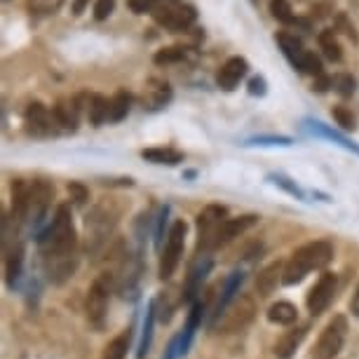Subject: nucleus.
I'll return each mask as SVG.
<instances>
[{"mask_svg": "<svg viewBox=\"0 0 359 359\" xmlns=\"http://www.w3.org/2000/svg\"><path fill=\"white\" fill-rule=\"evenodd\" d=\"M40 256L49 282L64 284L78 268V235L68 204H59L52 221L38 237Z\"/></svg>", "mask_w": 359, "mask_h": 359, "instance_id": "f257e3e1", "label": "nucleus"}, {"mask_svg": "<svg viewBox=\"0 0 359 359\" xmlns=\"http://www.w3.org/2000/svg\"><path fill=\"white\" fill-rule=\"evenodd\" d=\"M333 258V247L326 240H315V242L303 244L301 249L292 253V258L284 265V284L294 287L306 280L312 270H322L331 263Z\"/></svg>", "mask_w": 359, "mask_h": 359, "instance_id": "f03ea898", "label": "nucleus"}, {"mask_svg": "<svg viewBox=\"0 0 359 359\" xmlns=\"http://www.w3.org/2000/svg\"><path fill=\"white\" fill-rule=\"evenodd\" d=\"M228 221V209L221 204H209L197 216V251H214L219 249V237Z\"/></svg>", "mask_w": 359, "mask_h": 359, "instance_id": "7ed1b4c3", "label": "nucleus"}, {"mask_svg": "<svg viewBox=\"0 0 359 359\" xmlns=\"http://www.w3.org/2000/svg\"><path fill=\"white\" fill-rule=\"evenodd\" d=\"M183 247H185V224L183 221H174L167 233V242L160 251V280H169L176 272L178 263L183 256Z\"/></svg>", "mask_w": 359, "mask_h": 359, "instance_id": "20e7f679", "label": "nucleus"}, {"mask_svg": "<svg viewBox=\"0 0 359 359\" xmlns=\"http://www.w3.org/2000/svg\"><path fill=\"white\" fill-rule=\"evenodd\" d=\"M151 17L158 26L172 31V33H181V31H188L197 22V10L193 8V5L181 3V0H178V3L162 5V8L153 12Z\"/></svg>", "mask_w": 359, "mask_h": 359, "instance_id": "39448f33", "label": "nucleus"}, {"mask_svg": "<svg viewBox=\"0 0 359 359\" xmlns=\"http://www.w3.org/2000/svg\"><path fill=\"white\" fill-rule=\"evenodd\" d=\"M345 338H348V319L343 315H336L322 331L317 345L312 350V359H336L338 352L343 350Z\"/></svg>", "mask_w": 359, "mask_h": 359, "instance_id": "423d86ee", "label": "nucleus"}, {"mask_svg": "<svg viewBox=\"0 0 359 359\" xmlns=\"http://www.w3.org/2000/svg\"><path fill=\"white\" fill-rule=\"evenodd\" d=\"M108 299H110V280L103 275L92 284L87 292V299H85V312H87L90 324L94 326L97 331H101L103 326H106Z\"/></svg>", "mask_w": 359, "mask_h": 359, "instance_id": "0eeeda50", "label": "nucleus"}, {"mask_svg": "<svg viewBox=\"0 0 359 359\" xmlns=\"http://www.w3.org/2000/svg\"><path fill=\"white\" fill-rule=\"evenodd\" d=\"M253 315H256V303H253V299L251 296H240L228 308V312H224V317L214 319V329H221L224 333L242 331L251 324Z\"/></svg>", "mask_w": 359, "mask_h": 359, "instance_id": "6e6552de", "label": "nucleus"}, {"mask_svg": "<svg viewBox=\"0 0 359 359\" xmlns=\"http://www.w3.org/2000/svg\"><path fill=\"white\" fill-rule=\"evenodd\" d=\"M24 122H26V132L38 139H47V136H57L61 129L54 120V110H49L45 103L33 101L24 110Z\"/></svg>", "mask_w": 359, "mask_h": 359, "instance_id": "1a4fd4ad", "label": "nucleus"}, {"mask_svg": "<svg viewBox=\"0 0 359 359\" xmlns=\"http://www.w3.org/2000/svg\"><path fill=\"white\" fill-rule=\"evenodd\" d=\"M85 228H87V251L94 253L108 242V235H113L115 219L103 207H97L85 221Z\"/></svg>", "mask_w": 359, "mask_h": 359, "instance_id": "9d476101", "label": "nucleus"}, {"mask_svg": "<svg viewBox=\"0 0 359 359\" xmlns=\"http://www.w3.org/2000/svg\"><path fill=\"white\" fill-rule=\"evenodd\" d=\"M90 103V97L87 94H78V97H71V99H61V101L54 106V120L61 132H76L78 125H80V113L83 108H87Z\"/></svg>", "mask_w": 359, "mask_h": 359, "instance_id": "9b49d317", "label": "nucleus"}, {"mask_svg": "<svg viewBox=\"0 0 359 359\" xmlns=\"http://www.w3.org/2000/svg\"><path fill=\"white\" fill-rule=\"evenodd\" d=\"M336 289H338V280L333 272H324V275L319 277L317 282H315V287L310 289V294H308V310H310V315H322L326 310V308L331 306L333 296H336Z\"/></svg>", "mask_w": 359, "mask_h": 359, "instance_id": "f8f14e48", "label": "nucleus"}, {"mask_svg": "<svg viewBox=\"0 0 359 359\" xmlns=\"http://www.w3.org/2000/svg\"><path fill=\"white\" fill-rule=\"evenodd\" d=\"M247 73H249V61L244 57H231L216 73V85L224 92H233L244 80Z\"/></svg>", "mask_w": 359, "mask_h": 359, "instance_id": "ddd939ff", "label": "nucleus"}, {"mask_svg": "<svg viewBox=\"0 0 359 359\" xmlns=\"http://www.w3.org/2000/svg\"><path fill=\"white\" fill-rule=\"evenodd\" d=\"M52 197H54V188L47 181L38 178V181L31 183V209H28V219H33V224L42 221V216H45L47 209H49V202H52Z\"/></svg>", "mask_w": 359, "mask_h": 359, "instance_id": "4468645a", "label": "nucleus"}, {"mask_svg": "<svg viewBox=\"0 0 359 359\" xmlns=\"http://www.w3.org/2000/svg\"><path fill=\"white\" fill-rule=\"evenodd\" d=\"M277 45H280L284 59L292 64L296 71H301V64L303 59H306V54L310 52V49H306V45L301 42V38H296L294 33H287V31H280V33L275 35Z\"/></svg>", "mask_w": 359, "mask_h": 359, "instance_id": "2eb2a0df", "label": "nucleus"}, {"mask_svg": "<svg viewBox=\"0 0 359 359\" xmlns=\"http://www.w3.org/2000/svg\"><path fill=\"white\" fill-rule=\"evenodd\" d=\"M280 284H284V265L280 261L265 265L256 275V292L258 296H270Z\"/></svg>", "mask_w": 359, "mask_h": 359, "instance_id": "dca6fc26", "label": "nucleus"}, {"mask_svg": "<svg viewBox=\"0 0 359 359\" xmlns=\"http://www.w3.org/2000/svg\"><path fill=\"white\" fill-rule=\"evenodd\" d=\"M258 216L253 214H247V216H237V219H228L224 231H221V237H219V247H226L228 242H233L235 237H240L244 231H249L251 226H256Z\"/></svg>", "mask_w": 359, "mask_h": 359, "instance_id": "f3484780", "label": "nucleus"}, {"mask_svg": "<svg viewBox=\"0 0 359 359\" xmlns=\"http://www.w3.org/2000/svg\"><path fill=\"white\" fill-rule=\"evenodd\" d=\"M141 158L153 165H167V167H174L178 162H183L181 151H176V148H165V146L146 148V151H141Z\"/></svg>", "mask_w": 359, "mask_h": 359, "instance_id": "a211bd4d", "label": "nucleus"}, {"mask_svg": "<svg viewBox=\"0 0 359 359\" xmlns=\"http://www.w3.org/2000/svg\"><path fill=\"white\" fill-rule=\"evenodd\" d=\"M296 319H299V310L289 301H277L268 308V322L277 326H292Z\"/></svg>", "mask_w": 359, "mask_h": 359, "instance_id": "6ab92c4d", "label": "nucleus"}, {"mask_svg": "<svg viewBox=\"0 0 359 359\" xmlns=\"http://www.w3.org/2000/svg\"><path fill=\"white\" fill-rule=\"evenodd\" d=\"M306 125H308V129H310L312 134H317V136H324V139L333 141V144L343 146L345 151H352V153H357V156H359V146H357V144H352L350 139H345V136H343V134H338L336 129L326 127L324 122H319V120H306Z\"/></svg>", "mask_w": 359, "mask_h": 359, "instance_id": "aec40b11", "label": "nucleus"}, {"mask_svg": "<svg viewBox=\"0 0 359 359\" xmlns=\"http://www.w3.org/2000/svg\"><path fill=\"white\" fill-rule=\"evenodd\" d=\"M110 115V99L101 97V94H90V103H87V117L94 127H101L103 122H108Z\"/></svg>", "mask_w": 359, "mask_h": 359, "instance_id": "412c9836", "label": "nucleus"}, {"mask_svg": "<svg viewBox=\"0 0 359 359\" xmlns=\"http://www.w3.org/2000/svg\"><path fill=\"white\" fill-rule=\"evenodd\" d=\"M306 331H308V326H301V329H292V331L284 333V336L277 340V345H275V355L280 359L292 357L294 350L301 345V340L306 338Z\"/></svg>", "mask_w": 359, "mask_h": 359, "instance_id": "4be33fe9", "label": "nucleus"}, {"mask_svg": "<svg viewBox=\"0 0 359 359\" xmlns=\"http://www.w3.org/2000/svg\"><path fill=\"white\" fill-rule=\"evenodd\" d=\"M134 106V97L129 92L120 90L117 94L110 97V115H108V122H120L125 120L129 115V110Z\"/></svg>", "mask_w": 359, "mask_h": 359, "instance_id": "5701e85b", "label": "nucleus"}, {"mask_svg": "<svg viewBox=\"0 0 359 359\" xmlns=\"http://www.w3.org/2000/svg\"><path fill=\"white\" fill-rule=\"evenodd\" d=\"M270 15L275 17L280 24H287V26H306L308 28V22H301L299 17L294 15V8L289 0H270Z\"/></svg>", "mask_w": 359, "mask_h": 359, "instance_id": "b1692460", "label": "nucleus"}, {"mask_svg": "<svg viewBox=\"0 0 359 359\" xmlns=\"http://www.w3.org/2000/svg\"><path fill=\"white\" fill-rule=\"evenodd\" d=\"M319 47L322 52H324V57L329 61H340L343 59V47H340V42L336 38V31L326 28L319 33Z\"/></svg>", "mask_w": 359, "mask_h": 359, "instance_id": "393cba45", "label": "nucleus"}, {"mask_svg": "<svg viewBox=\"0 0 359 359\" xmlns=\"http://www.w3.org/2000/svg\"><path fill=\"white\" fill-rule=\"evenodd\" d=\"M156 87H148V99H146V106L148 108H162L169 103L172 99V87L162 80H153Z\"/></svg>", "mask_w": 359, "mask_h": 359, "instance_id": "a878e982", "label": "nucleus"}, {"mask_svg": "<svg viewBox=\"0 0 359 359\" xmlns=\"http://www.w3.org/2000/svg\"><path fill=\"white\" fill-rule=\"evenodd\" d=\"M190 57L188 47H165V49H158L156 57H153V61H156L158 66H172V64H181V61H185Z\"/></svg>", "mask_w": 359, "mask_h": 359, "instance_id": "bb28decb", "label": "nucleus"}, {"mask_svg": "<svg viewBox=\"0 0 359 359\" xmlns=\"http://www.w3.org/2000/svg\"><path fill=\"white\" fill-rule=\"evenodd\" d=\"M61 5H64V0H26V10L31 17H52L57 15L61 10Z\"/></svg>", "mask_w": 359, "mask_h": 359, "instance_id": "cd10ccee", "label": "nucleus"}, {"mask_svg": "<svg viewBox=\"0 0 359 359\" xmlns=\"http://www.w3.org/2000/svg\"><path fill=\"white\" fill-rule=\"evenodd\" d=\"M129 331H122L120 336H115L110 343L103 348V357L101 359H125L127 350H129Z\"/></svg>", "mask_w": 359, "mask_h": 359, "instance_id": "c85d7f7f", "label": "nucleus"}, {"mask_svg": "<svg viewBox=\"0 0 359 359\" xmlns=\"http://www.w3.org/2000/svg\"><path fill=\"white\" fill-rule=\"evenodd\" d=\"M169 3H178V0H127L129 10H132L134 15H153L156 10Z\"/></svg>", "mask_w": 359, "mask_h": 359, "instance_id": "c756f323", "label": "nucleus"}, {"mask_svg": "<svg viewBox=\"0 0 359 359\" xmlns=\"http://www.w3.org/2000/svg\"><path fill=\"white\" fill-rule=\"evenodd\" d=\"M209 265H212V263L207 261V263L202 265V268H197V270L190 272L188 287H185V301H193V299H195V294L200 292V284H202V280H204V275H207Z\"/></svg>", "mask_w": 359, "mask_h": 359, "instance_id": "7c9ffc66", "label": "nucleus"}, {"mask_svg": "<svg viewBox=\"0 0 359 359\" xmlns=\"http://www.w3.org/2000/svg\"><path fill=\"white\" fill-rule=\"evenodd\" d=\"M331 115H333V120L338 122V127L345 129V132H352V129L357 127V120H355V115H352L350 108H345V106H333V108H331Z\"/></svg>", "mask_w": 359, "mask_h": 359, "instance_id": "2f4dec72", "label": "nucleus"}, {"mask_svg": "<svg viewBox=\"0 0 359 359\" xmlns=\"http://www.w3.org/2000/svg\"><path fill=\"white\" fill-rule=\"evenodd\" d=\"M299 73H303V76H312V78L324 76V66H322V59L315 52H308L306 59H303Z\"/></svg>", "mask_w": 359, "mask_h": 359, "instance_id": "473e14b6", "label": "nucleus"}, {"mask_svg": "<svg viewBox=\"0 0 359 359\" xmlns=\"http://www.w3.org/2000/svg\"><path fill=\"white\" fill-rule=\"evenodd\" d=\"M355 90H357V83H355V78L348 76V73H340V76L333 78V92L340 97H352L355 94Z\"/></svg>", "mask_w": 359, "mask_h": 359, "instance_id": "72a5a7b5", "label": "nucleus"}, {"mask_svg": "<svg viewBox=\"0 0 359 359\" xmlns=\"http://www.w3.org/2000/svg\"><path fill=\"white\" fill-rule=\"evenodd\" d=\"M115 3H117V0H97V5H94V19L97 22H106L108 17L115 12Z\"/></svg>", "mask_w": 359, "mask_h": 359, "instance_id": "f704fd0d", "label": "nucleus"}, {"mask_svg": "<svg viewBox=\"0 0 359 359\" xmlns=\"http://www.w3.org/2000/svg\"><path fill=\"white\" fill-rule=\"evenodd\" d=\"M333 8H336V0H317L310 10V17L312 19H324V17L331 15Z\"/></svg>", "mask_w": 359, "mask_h": 359, "instance_id": "c9c22d12", "label": "nucleus"}, {"mask_svg": "<svg viewBox=\"0 0 359 359\" xmlns=\"http://www.w3.org/2000/svg\"><path fill=\"white\" fill-rule=\"evenodd\" d=\"M249 144H258V146H289L292 144V139H287V136H256V139H251Z\"/></svg>", "mask_w": 359, "mask_h": 359, "instance_id": "e433bc0d", "label": "nucleus"}, {"mask_svg": "<svg viewBox=\"0 0 359 359\" xmlns=\"http://www.w3.org/2000/svg\"><path fill=\"white\" fill-rule=\"evenodd\" d=\"M268 92V83H265L263 76H253L249 80V94L251 97H263Z\"/></svg>", "mask_w": 359, "mask_h": 359, "instance_id": "4c0bfd02", "label": "nucleus"}, {"mask_svg": "<svg viewBox=\"0 0 359 359\" xmlns=\"http://www.w3.org/2000/svg\"><path fill=\"white\" fill-rule=\"evenodd\" d=\"M329 87H333V78H329L326 73H324V76H319V78H315L312 92H317V94H324V92H329Z\"/></svg>", "mask_w": 359, "mask_h": 359, "instance_id": "58836bf2", "label": "nucleus"}, {"mask_svg": "<svg viewBox=\"0 0 359 359\" xmlns=\"http://www.w3.org/2000/svg\"><path fill=\"white\" fill-rule=\"evenodd\" d=\"M336 26L343 28V33L348 35L350 40H357V31H355V24H350L348 22V17L345 15H338V19H336Z\"/></svg>", "mask_w": 359, "mask_h": 359, "instance_id": "ea45409f", "label": "nucleus"}, {"mask_svg": "<svg viewBox=\"0 0 359 359\" xmlns=\"http://www.w3.org/2000/svg\"><path fill=\"white\" fill-rule=\"evenodd\" d=\"M68 190L73 193V200H76V204H85V200H87V190H85L80 183H71V185H68Z\"/></svg>", "mask_w": 359, "mask_h": 359, "instance_id": "a19ab883", "label": "nucleus"}, {"mask_svg": "<svg viewBox=\"0 0 359 359\" xmlns=\"http://www.w3.org/2000/svg\"><path fill=\"white\" fill-rule=\"evenodd\" d=\"M87 5H90V0H73L71 12H73V15H76V17H80V15H83V12H85V8H87Z\"/></svg>", "mask_w": 359, "mask_h": 359, "instance_id": "79ce46f5", "label": "nucleus"}, {"mask_svg": "<svg viewBox=\"0 0 359 359\" xmlns=\"http://www.w3.org/2000/svg\"><path fill=\"white\" fill-rule=\"evenodd\" d=\"M350 312L355 315V317H359V284H357L355 294H352V301H350Z\"/></svg>", "mask_w": 359, "mask_h": 359, "instance_id": "37998d69", "label": "nucleus"}]
</instances>
